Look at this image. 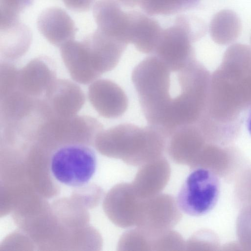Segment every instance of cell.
<instances>
[{
    "label": "cell",
    "instance_id": "6da1fadb",
    "mask_svg": "<svg viewBox=\"0 0 251 251\" xmlns=\"http://www.w3.org/2000/svg\"><path fill=\"white\" fill-rule=\"evenodd\" d=\"M251 107V48L230 46L221 64L211 75L207 111L215 121L231 124Z\"/></svg>",
    "mask_w": 251,
    "mask_h": 251
},
{
    "label": "cell",
    "instance_id": "7a4b0ae2",
    "mask_svg": "<svg viewBox=\"0 0 251 251\" xmlns=\"http://www.w3.org/2000/svg\"><path fill=\"white\" fill-rule=\"evenodd\" d=\"M99 148L112 157L133 166L141 165L163 156L167 138L156 126L140 127L122 124L97 135Z\"/></svg>",
    "mask_w": 251,
    "mask_h": 251
},
{
    "label": "cell",
    "instance_id": "3957f363",
    "mask_svg": "<svg viewBox=\"0 0 251 251\" xmlns=\"http://www.w3.org/2000/svg\"><path fill=\"white\" fill-rule=\"evenodd\" d=\"M171 72L154 54L144 59L132 72V81L149 125H160L173 99L170 94Z\"/></svg>",
    "mask_w": 251,
    "mask_h": 251
},
{
    "label": "cell",
    "instance_id": "277c9868",
    "mask_svg": "<svg viewBox=\"0 0 251 251\" xmlns=\"http://www.w3.org/2000/svg\"><path fill=\"white\" fill-rule=\"evenodd\" d=\"M205 32V25L201 20L180 15L173 25L163 29L153 54L171 72L177 73L196 60L192 43Z\"/></svg>",
    "mask_w": 251,
    "mask_h": 251
},
{
    "label": "cell",
    "instance_id": "5b68a950",
    "mask_svg": "<svg viewBox=\"0 0 251 251\" xmlns=\"http://www.w3.org/2000/svg\"><path fill=\"white\" fill-rule=\"evenodd\" d=\"M97 164L94 151L87 144H64L53 153L50 168L60 183L72 187L88 183L95 174Z\"/></svg>",
    "mask_w": 251,
    "mask_h": 251
},
{
    "label": "cell",
    "instance_id": "8992f818",
    "mask_svg": "<svg viewBox=\"0 0 251 251\" xmlns=\"http://www.w3.org/2000/svg\"><path fill=\"white\" fill-rule=\"evenodd\" d=\"M220 188L219 180L211 170L202 167L193 169L178 194V206L188 215H203L216 204Z\"/></svg>",
    "mask_w": 251,
    "mask_h": 251
},
{
    "label": "cell",
    "instance_id": "52a82bcc",
    "mask_svg": "<svg viewBox=\"0 0 251 251\" xmlns=\"http://www.w3.org/2000/svg\"><path fill=\"white\" fill-rule=\"evenodd\" d=\"M103 129L95 118L76 115L70 118L50 117L38 128L36 135L41 138H54L66 144L82 143L97 136Z\"/></svg>",
    "mask_w": 251,
    "mask_h": 251
},
{
    "label": "cell",
    "instance_id": "ba28073f",
    "mask_svg": "<svg viewBox=\"0 0 251 251\" xmlns=\"http://www.w3.org/2000/svg\"><path fill=\"white\" fill-rule=\"evenodd\" d=\"M181 211L170 195L160 193L143 199L136 226L154 235L176 225L182 218Z\"/></svg>",
    "mask_w": 251,
    "mask_h": 251
},
{
    "label": "cell",
    "instance_id": "9c48e42d",
    "mask_svg": "<svg viewBox=\"0 0 251 251\" xmlns=\"http://www.w3.org/2000/svg\"><path fill=\"white\" fill-rule=\"evenodd\" d=\"M60 51L70 75L76 82L88 84L101 75L95 54L85 38L67 42L60 48Z\"/></svg>",
    "mask_w": 251,
    "mask_h": 251
},
{
    "label": "cell",
    "instance_id": "30bf717a",
    "mask_svg": "<svg viewBox=\"0 0 251 251\" xmlns=\"http://www.w3.org/2000/svg\"><path fill=\"white\" fill-rule=\"evenodd\" d=\"M50 117L70 118L77 115L85 100L81 88L66 79H56L43 98Z\"/></svg>",
    "mask_w": 251,
    "mask_h": 251
},
{
    "label": "cell",
    "instance_id": "8fae6325",
    "mask_svg": "<svg viewBox=\"0 0 251 251\" xmlns=\"http://www.w3.org/2000/svg\"><path fill=\"white\" fill-rule=\"evenodd\" d=\"M88 97L95 110L105 118H118L127 109L126 95L119 85L108 79L93 81L88 87Z\"/></svg>",
    "mask_w": 251,
    "mask_h": 251
},
{
    "label": "cell",
    "instance_id": "7c38bea8",
    "mask_svg": "<svg viewBox=\"0 0 251 251\" xmlns=\"http://www.w3.org/2000/svg\"><path fill=\"white\" fill-rule=\"evenodd\" d=\"M56 79L54 62L48 57L40 56L19 70L17 87L31 97L42 99Z\"/></svg>",
    "mask_w": 251,
    "mask_h": 251
},
{
    "label": "cell",
    "instance_id": "4fadbf2b",
    "mask_svg": "<svg viewBox=\"0 0 251 251\" xmlns=\"http://www.w3.org/2000/svg\"><path fill=\"white\" fill-rule=\"evenodd\" d=\"M143 199L135 193L131 183L114 187L108 200V212L113 222L122 228L136 226Z\"/></svg>",
    "mask_w": 251,
    "mask_h": 251
},
{
    "label": "cell",
    "instance_id": "5bb4252c",
    "mask_svg": "<svg viewBox=\"0 0 251 251\" xmlns=\"http://www.w3.org/2000/svg\"><path fill=\"white\" fill-rule=\"evenodd\" d=\"M93 14L97 29L107 36L129 43V12L122 10L117 0H98L93 5Z\"/></svg>",
    "mask_w": 251,
    "mask_h": 251
},
{
    "label": "cell",
    "instance_id": "9a60e30c",
    "mask_svg": "<svg viewBox=\"0 0 251 251\" xmlns=\"http://www.w3.org/2000/svg\"><path fill=\"white\" fill-rule=\"evenodd\" d=\"M37 27L43 37L52 45L60 48L74 40L77 28L65 10L58 7L44 9L37 20Z\"/></svg>",
    "mask_w": 251,
    "mask_h": 251
},
{
    "label": "cell",
    "instance_id": "2e32d148",
    "mask_svg": "<svg viewBox=\"0 0 251 251\" xmlns=\"http://www.w3.org/2000/svg\"><path fill=\"white\" fill-rule=\"evenodd\" d=\"M206 140L195 124L180 126L168 139L169 156L175 163L189 166L205 146Z\"/></svg>",
    "mask_w": 251,
    "mask_h": 251
},
{
    "label": "cell",
    "instance_id": "e0dca14e",
    "mask_svg": "<svg viewBox=\"0 0 251 251\" xmlns=\"http://www.w3.org/2000/svg\"><path fill=\"white\" fill-rule=\"evenodd\" d=\"M170 176V164L162 156L141 165L131 183L139 197L149 198L161 193Z\"/></svg>",
    "mask_w": 251,
    "mask_h": 251
},
{
    "label": "cell",
    "instance_id": "ac0fdd59",
    "mask_svg": "<svg viewBox=\"0 0 251 251\" xmlns=\"http://www.w3.org/2000/svg\"><path fill=\"white\" fill-rule=\"evenodd\" d=\"M128 39L139 51L154 53L163 29L158 22L137 11H130Z\"/></svg>",
    "mask_w": 251,
    "mask_h": 251
},
{
    "label": "cell",
    "instance_id": "d6986e66",
    "mask_svg": "<svg viewBox=\"0 0 251 251\" xmlns=\"http://www.w3.org/2000/svg\"><path fill=\"white\" fill-rule=\"evenodd\" d=\"M32 41L30 29L20 20L0 27V52L4 60H16L28 51Z\"/></svg>",
    "mask_w": 251,
    "mask_h": 251
},
{
    "label": "cell",
    "instance_id": "ffe728a7",
    "mask_svg": "<svg viewBox=\"0 0 251 251\" xmlns=\"http://www.w3.org/2000/svg\"><path fill=\"white\" fill-rule=\"evenodd\" d=\"M241 30L240 21L235 12L223 10L213 17L210 24V34L213 40L220 45L234 42Z\"/></svg>",
    "mask_w": 251,
    "mask_h": 251
},
{
    "label": "cell",
    "instance_id": "44dd1931",
    "mask_svg": "<svg viewBox=\"0 0 251 251\" xmlns=\"http://www.w3.org/2000/svg\"><path fill=\"white\" fill-rule=\"evenodd\" d=\"M201 0H140L139 4L148 14L172 15L196 7Z\"/></svg>",
    "mask_w": 251,
    "mask_h": 251
},
{
    "label": "cell",
    "instance_id": "7402d4cb",
    "mask_svg": "<svg viewBox=\"0 0 251 251\" xmlns=\"http://www.w3.org/2000/svg\"><path fill=\"white\" fill-rule=\"evenodd\" d=\"M150 236L151 251L185 250L186 242L179 233L171 229Z\"/></svg>",
    "mask_w": 251,
    "mask_h": 251
},
{
    "label": "cell",
    "instance_id": "603a6c76",
    "mask_svg": "<svg viewBox=\"0 0 251 251\" xmlns=\"http://www.w3.org/2000/svg\"><path fill=\"white\" fill-rule=\"evenodd\" d=\"M118 250L122 251H151L150 237L143 230L136 227L122 235Z\"/></svg>",
    "mask_w": 251,
    "mask_h": 251
},
{
    "label": "cell",
    "instance_id": "cb8c5ba5",
    "mask_svg": "<svg viewBox=\"0 0 251 251\" xmlns=\"http://www.w3.org/2000/svg\"><path fill=\"white\" fill-rule=\"evenodd\" d=\"M34 0H0V24L7 25L19 20V15Z\"/></svg>",
    "mask_w": 251,
    "mask_h": 251
},
{
    "label": "cell",
    "instance_id": "d4e9b609",
    "mask_svg": "<svg viewBox=\"0 0 251 251\" xmlns=\"http://www.w3.org/2000/svg\"><path fill=\"white\" fill-rule=\"evenodd\" d=\"M65 5L73 11L82 12L89 11L94 5L95 0H62Z\"/></svg>",
    "mask_w": 251,
    "mask_h": 251
},
{
    "label": "cell",
    "instance_id": "484cf974",
    "mask_svg": "<svg viewBox=\"0 0 251 251\" xmlns=\"http://www.w3.org/2000/svg\"><path fill=\"white\" fill-rule=\"evenodd\" d=\"M118 1L126 7H132L139 3L140 0H117Z\"/></svg>",
    "mask_w": 251,
    "mask_h": 251
},
{
    "label": "cell",
    "instance_id": "4316f807",
    "mask_svg": "<svg viewBox=\"0 0 251 251\" xmlns=\"http://www.w3.org/2000/svg\"><path fill=\"white\" fill-rule=\"evenodd\" d=\"M246 124L248 130L251 135V107L250 108L248 113Z\"/></svg>",
    "mask_w": 251,
    "mask_h": 251
},
{
    "label": "cell",
    "instance_id": "83f0119b",
    "mask_svg": "<svg viewBox=\"0 0 251 251\" xmlns=\"http://www.w3.org/2000/svg\"></svg>",
    "mask_w": 251,
    "mask_h": 251
}]
</instances>
